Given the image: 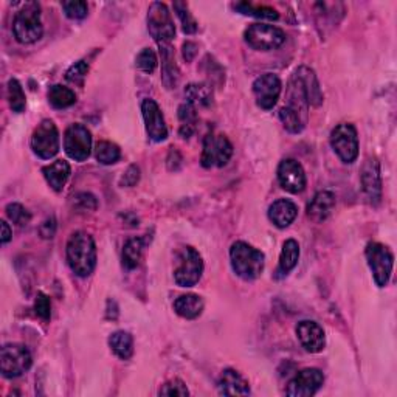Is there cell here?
<instances>
[{"instance_id":"1","label":"cell","mask_w":397,"mask_h":397,"mask_svg":"<svg viewBox=\"0 0 397 397\" xmlns=\"http://www.w3.org/2000/svg\"><path fill=\"white\" fill-rule=\"evenodd\" d=\"M67 261L78 277H89L96 265V246L94 238L86 232L73 233L67 242Z\"/></svg>"},{"instance_id":"2","label":"cell","mask_w":397,"mask_h":397,"mask_svg":"<svg viewBox=\"0 0 397 397\" xmlns=\"http://www.w3.org/2000/svg\"><path fill=\"white\" fill-rule=\"evenodd\" d=\"M230 259L234 273L244 281H253L261 277L265 264V256L250 244L238 241L230 248Z\"/></svg>"},{"instance_id":"3","label":"cell","mask_w":397,"mask_h":397,"mask_svg":"<svg viewBox=\"0 0 397 397\" xmlns=\"http://www.w3.org/2000/svg\"><path fill=\"white\" fill-rule=\"evenodd\" d=\"M14 37L20 44H33L39 41L44 34L41 20V5L37 2H28L16 13L13 20Z\"/></svg>"},{"instance_id":"4","label":"cell","mask_w":397,"mask_h":397,"mask_svg":"<svg viewBox=\"0 0 397 397\" xmlns=\"http://www.w3.org/2000/svg\"><path fill=\"white\" fill-rule=\"evenodd\" d=\"M177 269L174 272V279L180 287H193L202 278L203 261L198 251L193 247H182L177 253Z\"/></svg>"},{"instance_id":"5","label":"cell","mask_w":397,"mask_h":397,"mask_svg":"<svg viewBox=\"0 0 397 397\" xmlns=\"http://www.w3.org/2000/svg\"><path fill=\"white\" fill-rule=\"evenodd\" d=\"M33 358L27 346L18 345V343H10L2 348L0 353V371L6 379L20 377L32 368Z\"/></svg>"},{"instance_id":"6","label":"cell","mask_w":397,"mask_h":397,"mask_svg":"<svg viewBox=\"0 0 397 397\" xmlns=\"http://www.w3.org/2000/svg\"><path fill=\"white\" fill-rule=\"evenodd\" d=\"M366 261L379 287H385L391 278L394 256L386 246L380 242H370L365 250Z\"/></svg>"},{"instance_id":"7","label":"cell","mask_w":397,"mask_h":397,"mask_svg":"<svg viewBox=\"0 0 397 397\" xmlns=\"http://www.w3.org/2000/svg\"><path fill=\"white\" fill-rule=\"evenodd\" d=\"M244 37L251 49L259 51L277 50L286 42V33L281 28L269 24L250 25L244 33Z\"/></svg>"},{"instance_id":"8","label":"cell","mask_w":397,"mask_h":397,"mask_svg":"<svg viewBox=\"0 0 397 397\" xmlns=\"http://www.w3.org/2000/svg\"><path fill=\"white\" fill-rule=\"evenodd\" d=\"M148 30L151 36L158 42L170 44L175 34L174 20L168 6L162 2H154L148 10Z\"/></svg>"},{"instance_id":"9","label":"cell","mask_w":397,"mask_h":397,"mask_svg":"<svg viewBox=\"0 0 397 397\" xmlns=\"http://www.w3.org/2000/svg\"><path fill=\"white\" fill-rule=\"evenodd\" d=\"M233 156V144L224 134H208L203 140L202 149V166L203 168H222Z\"/></svg>"},{"instance_id":"10","label":"cell","mask_w":397,"mask_h":397,"mask_svg":"<svg viewBox=\"0 0 397 397\" xmlns=\"http://www.w3.org/2000/svg\"><path fill=\"white\" fill-rule=\"evenodd\" d=\"M61 148L59 132L56 125L51 120H44L34 129L32 135V149L34 154L42 160H50L55 157Z\"/></svg>"},{"instance_id":"11","label":"cell","mask_w":397,"mask_h":397,"mask_svg":"<svg viewBox=\"0 0 397 397\" xmlns=\"http://www.w3.org/2000/svg\"><path fill=\"white\" fill-rule=\"evenodd\" d=\"M331 146L341 162L354 163L358 157L357 129L349 123H341L331 132Z\"/></svg>"},{"instance_id":"12","label":"cell","mask_w":397,"mask_h":397,"mask_svg":"<svg viewBox=\"0 0 397 397\" xmlns=\"http://www.w3.org/2000/svg\"><path fill=\"white\" fill-rule=\"evenodd\" d=\"M64 151L75 162L87 160L92 152V135L89 129L80 123L68 126L64 134Z\"/></svg>"},{"instance_id":"13","label":"cell","mask_w":397,"mask_h":397,"mask_svg":"<svg viewBox=\"0 0 397 397\" xmlns=\"http://www.w3.org/2000/svg\"><path fill=\"white\" fill-rule=\"evenodd\" d=\"M324 384L323 372L317 368H306L289 382L286 394L290 397H310Z\"/></svg>"},{"instance_id":"14","label":"cell","mask_w":397,"mask_h":397,"mask_svg":"<svg viewBox=\"0 0 397 397\" xmlns=\"http://www.w3.org/2000/svg\"><path fill=\"white\" fill-rule=\"evenodd\" d=\"M282 84L278 75L264 73L255 80L253 82V94L256 104L264 111L273 109V106L278 103L281 95Z\"/></svg>"},{"instance_id":"15","label":"cell","mask_w":397,"mask_h":397,"mask_svg":"<svg viewBox=\"0 0 397 397\" xmlns=\"http://www.w3.org/2000/svg\"><path fill=\"white\" fill-rule=\"evenodd\" d=\"M278 182L287 193L298 194L306 188V172L300 162L294 158H286L278 166Z\"/></svg>"},{"instance_id":"16","label":"cell","mask_w":397,"mask_h":397,"mask_svg":"<svg viewBox=\"0 0 397 397\" xmlns=\"http://www.w3.org/2000/svg\"><path fill=\"white\" fill-rule=\"evenodd\" d=\"M141 112L149 139L154 141H165L168 139V127L160 106L154 99H144L141 103Z\"/></svg>"},{"instance_id":"17","label":"cell","mask_w":397,"mask_h":397,"mask_svg":"<svg viewBox=\"0 0 397 397\" xmlns=\"http://www.w3.org/2000/svg\"><path fill=\"white\" fill-rule=\"evenodd\" d=\"M296 337L303 348L310 354L322 353L326 346V335L323 327L310 320H303L296 326Z\"/></svg>"},{"instance_id":"18","label":"cell","mask_w":397,"mask_h":397,"mask_svg":"<svg viewBox=\"0 0 397 397\" xmlns=\"http://www.w3.org/2000/svg\"><path fill=\"white\" fill-rule=\"evenodd\" d=\"M362 187L370 202L377 205L382 198V177L377 158H368L362 171Z\"/></svg>"},{"instance_id":"19","label":"cell","mask_w":397,"mask_h":397,"mask_svg":"<svg viewBox=\"0 0 397 397\" xmlns=\"http://www.w3.org/2000/svg\"><path fill=\"white\" fill-rule=\"evenodd\" d=\"M295 78L300 81L301 87L304 90V95H306L308 104L314 106V108H318L323 103V92L320 89V82L317 80L315 72L312 68L301 65L298 67L295 70Z\"/></svg>"},{"instance_id":"20","label":"cell","mask_w":397,"mask_h":397,"mask_svg":"<svg viewBox=\"0 0 397 397\" xmlns=\"http://www.w3.org/2000/svg\"><path fill=\"white\" fill-rule=\"evenodd\" d=\"M218 391L222 396H248L250 385L238 371L228 368L220 372L218 380Z\"/></svg>"},{"instance_id":"21","label":"cell","mask_w":397,"mask_h":397,"mask_svg":"<svg viewBox=\"0 0 397 397\" xmlns=\"http://www.w3.org/2000/svg\"><path fill=\"white\" fill-rule=\"evenodd\" d=\"M335 208V194L332 191H320L308 205V216L315 222H323Z\"/></svg>"},{"instance_id":"22","label":"cell","mask_w":397,"mask_h":397,"mask_svg":"<svg viewBox=\"0 0 397 397\" xmlns=\"http://www.w3.org/2000/svg\"><path fill=\"white\" fill-rule=\"evenodd\" d=\"M298 216V207L289 198H279L273 202L269 208V219L278 228H286L294 222Z\"/></svg>"},{"instance_id":"23","label":"cell","mask_w":397,"mask_h":397,"mask_svg":"<svg viewBox=\"0 0 397 397\" xmlns=\"http://www.w3.org/2000/svg\"><path fill=\"white\" fill-rule=\"evenodd\" d=\"M70 171L72 170L68 162H65V160H56V162L44 166L42 174L51 189H55L56 193H59V191L64 189L68 177H70Z\"/></svg>"},{"instance_id":"24","label":"cell","mask_w":397,"mask_h":397,"mask_svg":"<svg viewBox=\"0 0 397 397\" xmlns=\"http://www.w3.org/2000/svg\"><path fill=\"white\" fill-rule=\"evenodd\" d=\"M203 300L196 294L180 295L177 300L174 301L175 314L187 320L197 318L203 312Z\"/></svg>"},{"instance_id":"25","label":"cell","mask_w":397,"mask_h":397,"mask_svg":"<svg viewBox=\"0 0 397 397\" xmlns=\"http://www.w3.org/2000/svg\"><path fill=\"white\" fill-rule=\"evenodd\" d=\"M162 78L168 89H172L179 80V67L175 64V55L170 44H162Z\"/></svg>"},{"instance_id":"26","label":"cell","mask_w":397,"mask_h":397,"mask_svg":"<svg viewBox=\"0 0 397 397\" xmlns=\"http://www.w3.org/2000/svg\"><path fill=\"white\" fill-rule=\"evenodd\" d=\"M109 346L121 360H129L134 354V339L131 334L125 331L113 332L109 337Z\"/></svg>"},{"instance_id":"27","label":"cell","mask_w":397,"mask_h":397,"mask_svg":"<svg viewBox=\"0 0 397 397\" xmlns=\"http://www.w3.org/2000/svg\"><path fill=\"white\" fill-rule=\"evenodd\" d=\"M298 259H300V246H298V242L295 239L286 241L279 255V264L277 273L287 275L289 272H292L295 269V265L298 264Z\"/></svg>"},{"instance_id":"28","label":"cell","mask_w":397,"mask_h":397,"mask_svg":"<svg viewBox=\"0 0 397 397\" xmlns=\"http://www.w3.org/2000/svg\"><path fill=\"white\" fill-rule=\"evenodd\" d=\"M49 101L55 109H67L76 103V95L68 87L55 84L49 90Z\"/></svg>"},{"instance_id":"29","label":"cell","mask_w":397,"mask_h":397,"mask_svg":"<svg viewBox=\"0 0 397 397\" xmlns=\"http://www.w3.org/2000/svg\"><path fill=\"white\" fill-rule=\"evenodd\" d=\"M187 103L196 106H210L213 101V89L208 84H189L185 89Z\"/></svg>"},{"instance_id":"30","label":"cell","mask_w":397,"mask_h":397,"mask_svg":"<svg viewBox=\"0 0 397 397\" xmlns=\"http://www.w3.org/2000/svg\"><path fill=\"white\" fill-rule=\"evenodd\" d=\"M179 120H180V135L183 139H189L194 134L197 113L196 108L189 103H183L179 108Z\"/></svg>"},{"instance_id":"31","label":"cell","mask_w":397,"mask_h":397,"mask_svg":"<svg viewBox=\"0 0 397 397\" xmlns=\"http://www.w3.org/2000/svg\"><path fill=\"white\" fill-rule=\"evenodd\" d=\"M143 248H144V241L141 238H132L125 244L123 264L127 267V269H135V267L140 264Z\"/></svg>"},{"instance_id":"32","label":"cell","mask_w":397,"mask_h":397,"mask_svg":"<svg viewBox=\"0 0 397 397\" xmlns=\"http://www.w3.org/2000/svg\"><path fill=\"white\" fill-rule=\"evenodd\" d=\"M95 157L99 163L113 165L117 163L121 157V151L115 143L112 141H98L95 146Z\"/></svg>"},{"instance_id":"33","label":"cell","mask_w":397,"mask_h":397,"mask_svg":"<svg viewBox=\"0 0 397 397\" xmlns=\"http://www.w3.org/2000/svg\"><path fill=\"white\" fill-rule=\"evenodd\" d=\"M8 103L13 112L22 113L25 111L27 98L24 94V89H22L20 82L16 78H11L8 81Z\"/></svg>"},{"instance_id":"34","label":"cell","mask_w":397,"mask_h":397,"mask_svg":"<svg viewBox=\"0 0 397 397\" xmlns=\"http://www.w3.org/2000/svg\"><path fill=\"white\" fill-rule=\"evenodd\" d=\"M236 10H239L242 14L246 16H253V18H259V19H267V20H277L279 16L278 13L275 11L273 8H269V6H255L247 2H242L234 5Z\"/></svg>"},{"instance_id":"35","label":"cell","mask_w":397,"mask_h":397,"mask_svg":"<svg viewBox=\"0 0 397 397\" xmlns=\"http://www.w3.org/2000/svg\"><path fill=\"white\" fill-rule=\"evenodd\" d=\"M279 120L282 121V125H284V127L290 134H300L304 126L308 125L306 121L301 120V117L298 115V113L290 111L289 108H286V106L279 111Z\"/></svg>"},{"instance_id":"36","label":"cell","mask_w":397,"mask_h":397,"mask_svg":"<svg viewBox=\"0 0 397 397\" xmlns=\"http://www.w3.org/2000/svg\"><path fill=\"white\" fill-rule=\"evenodd\" d=\"M174 11L182 22V28L187 34H194L197 32V22L189 13L188 5L185 2H174Z\"/></svg>"},{"instance_id":"37","label":"cell","mask_w":397,"mask_h":397,"mask_svg":"<svg viewBox=\"0 0 397 397\" xmlns=\"http://www.w3.org/2000/svg\"><path fill=\"white\" fill-rule=\"evenodd\" d=\"M6 216L11 220L13 224H16L18 227H24L27 224H30V220H32V215H30V211L24 207V205L20 203H10L6 205Z\"/></svg>"},{"instance_id":"38","label":"cell","mask_w":397,"mask_h":397,"mask_svg":"<svg viewBox=\"0 0 397 397\" xmlns=\"http://www.w3.org/2000/svg\"><path fill=\"white\" fill-rule=\"evenodd\" d=\"M157 55L154 53V50L151 49H143L139 56H137V67L140 68L141 72L144 73H152L157 68Z\"/></svg>"},{"instance_id":"39","label":"cell","mask_w":397,"mask_h":397,"mask_svg":"<svg viewBox=\"0 0 397 397\" xmlns=\"http://www.w3.org/2000/svg\"><path fill=\"white\" fill-rule=\"evenodd\" d=\"M63 10L68 19H84L87 16V4L82 0H72V2H63Z\"/></svg>"},{"instance_id":"40","label":"cell","mask_w":397,"mask_h":397,"mask_svg":"<svg viewBox=\"0 0 397 397\" xmlns=\"http://www.w3.org/2000/svg\"><path fill=\"white\" fill-rule=\"evenodd\" d=\"M89 72V65L86 61H78V63H75L70 68H68L67 73H65V78L67 81H70L73 84H81L84 82V78H86V75Z\"/></svg>"},{"instance_id":"41","label":"cell","mask_w":397,"mask_h":397,"mask_svg":"<svg viewBox=\"0 0 397 397\" xmlns=\"http://www.w3.org/2000/svg\"><path fill=\"white\" fill-rule=\"evenodd\" d=\"M160 396H188L189 391H188V388L187 385L183 384V382L180 379H172L170 382H166V384L160 388V391H158Z\"/></svg>"},{"instance_id":"42","label":"cell","mask_w":397,"mask_h":397,"mask_svg":"<svg viewBox=\"0 0 397 397\" xmlns=\"http://www.w3.org/2000/svg\"><path fill=\"white\" fill-rule=\"evenodd\" d=\"M73 208L80 213L96 210V198L90 193H80L73 197Z\"/></svg>"},{"instance_id":"43","label":"cell","mask_w":397,"mask_h":397,"mask_svg":"<svg viewBox=\"0 0 397 397\" xmlns=\"http://www.w3.org/2000/svg\"><path fill=\"white\" fill-rule=\"evenodd\" d=\"M34 310H36V314L37 317H41L42 320H50L51 317V303H50V298L39 292L36 296V300H34Z\"/></svg>"},{"instance_id":"44","label":"cell","mask_w":397,"mask_h":397,"mask_svg":"<svg viewBox=\"0 0 397 397\" xmlns=\"http://www.w3.org/2000/svg\"><path fill=\"white\" fill-rule=\"evenodd\" d=\"M139 179H140V170L137 166H131L123 175V179H121V185L134 187L135 183L139 182Z\"/></svg>"},{"instance_id":"45","label":"cell","mask_w":397,"mask_h":397,"mask_svg":"<svg viewBox=\"0 0 397 397\" xmlns=\"http://www.w3.org/2000/svg\"><path fill=\"white\" fill-rule=\"evenodd\" d=\"M39 233H41V236L42 238H45V239H51L53 236H55V233H56V222H55V219H47L45 220V222L41 225V228H39Z\"/></svg>"},{"instance_id":"46","label":"cell","mask_w":397,"mask_h":397,"mask_svg":"<svg viewBox=\"0 0 397 397\" xmlns=\"http://www.w3.org/2000/svg\"><path fill=\"white\" fill-rule=\"evenodd\" d=\"M196 55H197V45L194 42L183 44V58L187 59V63H191Z\"/></svg>"},{"instance_id":"47","label":"cell","mask_w":397,"mask_h":397,"mask_svg":"<svg viewBox=\"0 0 397 397\" xmlns=\"http://www.w3.org/2000/svg\"><path fill=\"white\" fill-rule=\"evenodd\" d=\"M0 227H2V244L5 246V244H8L10 241H11V236H13V233H11V228H10V225H8V222H6V220H2V222H0Z\"/></svg>"}]
</instances>
